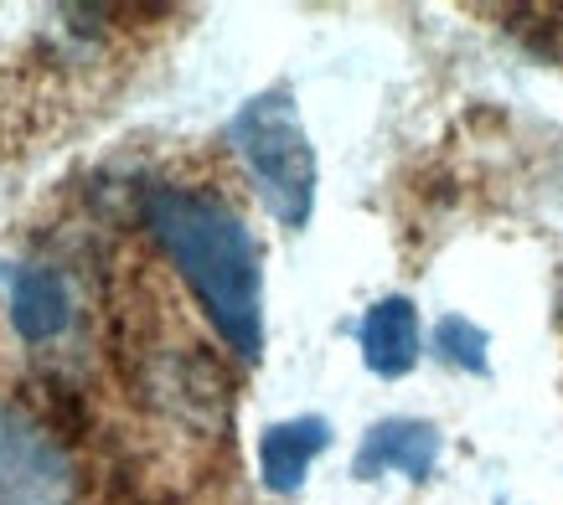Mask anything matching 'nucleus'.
<instances>
[{"label": "nucleus", "instance_id": "1", "mask_svg": "<svg viewBox=\"0 0 563 505\" xmlns=\"http://www.w3.org/2000/svg\"><path fill=\"white\" fill-rule=\"evenodd\" d=\"M145 227L176 263L191 300L202 304L228 351L239 361L264 356V269H258L254 233L233 206L197 191V186H151L145 191Z\"/></svg>", "mask_w": 563, "mask_h": 505}, {"label": "nucleus", "instance_id": "2", "mask_svg": "<svg viewBox=\"0 0 563 505\" xmlns=\"http://www.w3.org/2000/svg\"><path fill=\"white\" fill-rule=\"evenodd\" d=\"M228 145L239 155V166L249 170L258 202L269 206V217L290 233L310 227L316 217V145H310L306 119L290 93L269 88V93L239 103V114L228 119Z\"/></svg>", "mask_w": 563, "mask_h": 505}, {"label": "nucleus", "instance_id": "3", "mask_svg": "<svg viewBox=\"0 0 563 505\" xmlns=\"http://www.w3.org/2000/svg\"><path fill=\"white\" fill-rule=\"evenodd\" d=\"M78 470L68 449L21 403L0 397V505H73Z\"/></svg>", "mask_w": 563, "mask_h": 505}, {"label": "nucleus", "instance_id": "4", "mask_svg": "<svg viewBox=\"0 0 563 505\" xmlns=\"http://www.w3.org/2000/svg\"><path fill=\"white\" fill-rule=\"evenodd\" d=\"M444 438L434 423L424 418H383L373 423L357 444L352 474L357 480H377V474H404V480H429L440 464Z\"/></svg>", "mask_w": 563, "mask_h": 505}, {"label": "nucleus", "instance_id": "5", "mask_svg": "<svg viewBox=\"0 0 563 505\" xmlns=\"http://www.w3.org/2000/svg\"><path fill=\"white\" fill-rule=\"evenodd\" d=\"M357 346H362V367L383 377V382H398L419 367V351H424V325H419V304L409 294H383V300L362 315L357 325Z\"/></svg>", "mask_w": 563, "mask_h": 505}, {"label": "nucleus", "instance_id": "6", "mask_svg": "<svg viewBox=\"0 0 563 505\" xmlns=\"http://www.w3.org/2000/svg\"><path fill=\"white\" fill-rule=\"evenodd\" d=\"M331 449V423L321 413H300V418H279L258 434V480L274 495H295L306 485L310 464Z\"/></svg>", "mask_w": 563, "mask_h": 505}, {"label": "nucleus", "instance_id": "7", "mask_svg": "<svg viewBox=\"0 0 563 505\" xmlns=\"http://www.w3.org/2000/svg\"><path fill=\"white\" fill-rule=\"evenodd\" d=\"M5 310H11V325H16L21 340L47 346L73 325V289L47 263H21V269H11Z\"/></svg>", "mask_w": 563, "mask_h": 505}, {"label": "nucleus", "instance_id": "8", "mask_svg": "<svg viewBox=\"0 0 563 505\" xmlns=\"http://www.w3.org/2000/svg\"><path fill=\"white\" fill-rule=\"evenodd\" d=\"M434 356L440 361H450V367L461 371H476V377H486L492 371V336L481 330L471 315H444L440 325H434Z\"/></svg>", "mask_w": 563, "mask_h": 505}]
</instances>
